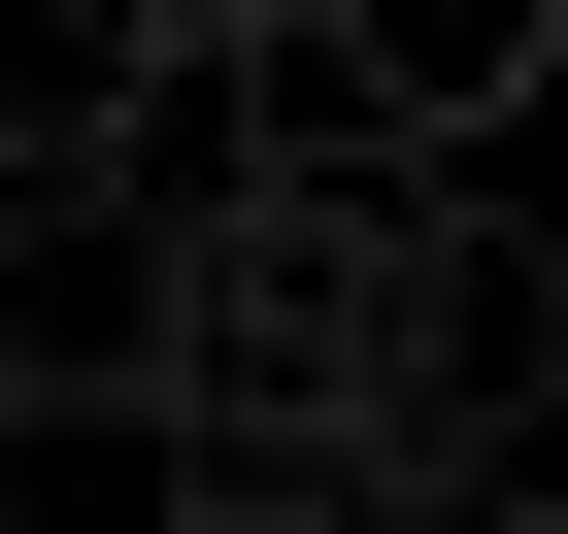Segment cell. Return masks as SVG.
<instances>
[{
	"instance_id": "6da1fadb",
	"label": "cell",
	"mask_w": 568,
	"mask_h": 534,
	"mask_svg": "<svg viewBox=\"0 0 568 534\" xmlns=\"http://www.w3.org/2000/svg\"><path fill=\"white\" fill-rule=\"evenodd\" d=\"M0 401H168V201L0 167Z\"/></svg>"
},
{
	"instance_id": "7a4b0ae2",
	"label": "cell",
	"mask_w": 568,
	"mask_h": 534,
	"mask_svg": "<svg viewBox=\"0 0 568 534\" xmlns=\"http://www.w3.org/2000/svg\"><path fill=\"white\" fill-rule=\"evenodd\" d=\"M267 34H302L402 167H501V134H535V68H568V0H267Z\"/></svg>"
},
{
	"instance_id": "3957f363",
	"label": "cell",
	"mask_w": 568,
	"mask_h": 534,
	"mask_svg": "<svg viewBox=\"0 0 568 534\" xmlns=\"http://www.w3.org/2000/svg\"><path fill=\"white\" fill-rule=\"evenodd\" d=\"M168 501H201L168 401H0V534H168Z\"/></svg>"
},
{
	"instance_id": "277c9868",
	"label": "cell",
	"mask_w": 568,
	"mask_h": 534,
	"mask_svg": "<svg viewBox=\"0 0 568 534\" xmlns=\"http://www.w3.org/2000/svg\"><path fill=\"white\" fill-rule=\"evenodd\" d=\"M134 68H168V0H0V167H101Z\"/></svg>"
}]
</instances>
